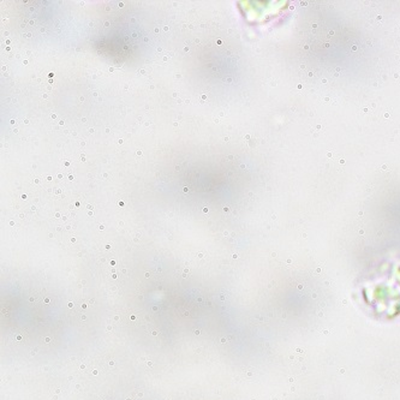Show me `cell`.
I'll return each instance as SVG.
<instances>
[]
</instances>
